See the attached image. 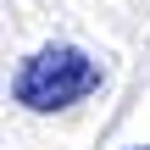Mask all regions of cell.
I'll list each match as a JSON object with an SVG mask.
<instances>
[{
	"instance_id": "obj_1",
	"label": "cell",
	"mask_w": 150,
	"mask_h": 150,
	"mask_svg": "<svg viewBox=\"0 0 150 150\" xmlns=\"http://www.w3.org/2000/svg\"><path fill=\"white\" fill-rule=\"evenodd\" d=\"M100 89V61L78 45H45L11 72V100L22 111H67Z\"/></svg>"
},
{
	"instance_id": "obj_2",
	"label": "cell",
	"mask_w": 150,
	"mask_h": 150,
	"mask_svg": "<svg viewBox=\"0 0 150 150\" xmlns=\"http://www.w3.org/2000/svg\"><path fill=\"white\" fill-rule=\"evenodd\" d=\"M134 150H150V145H134Z\"/></svg>"
}]
</instances>
